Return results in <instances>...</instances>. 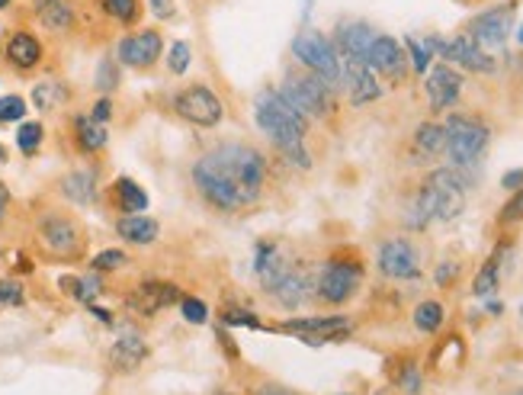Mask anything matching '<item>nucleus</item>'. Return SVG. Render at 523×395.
<instances>
[{"label": "nucleus", "mask_w": 523, "mask_h": 395, "mask_svg": "<svg viewBox=\"0 0 523 395\" xmlns=\"http://www.w3.org/2000/svg\"><path fill=\"white\" fill-rule=\"evenodd\" d=\"M10 4H14V0H0V10H4V7H10Z\"/></svg>", "instance_id": "53"}, {"label": "nucleus", "mask_w": 523, "mask_h": 395, "mask_svg": "<svg viewBox=\"0 0 523 395\" xmlns=\"http://www.w3.org/2000/svg\"><path fill=\"white\" fill-rule=\"evenodd\" d=\"M39 238L55 257H78L84 251V232L74 219L62 212H45L39 219Z\"/></svg>", "instance_id": "9"}, {"label": "nucleus", "mask_w": 523, "mask_h": 395, "mask_svg": "<svg viewBox=\"0 0 523 395\" xmlns=\"http://www.w3.org/2000/svg\"><path fill=\"white\" fill-rule=\"evenodd\" d=\"M93 274H113V270L126 267V255H122L119 247H109V251H100L97 257H93Z\"/></svg>", "instance_id": "37"}, {"label": "nucleus", "mask_w": 523, "mask_h": 395, "mask_svg": "<svg viewBox=\"0 0 523 395\" xmlns=\"http://www.w3.org/2000/svg\"><path fill=\"white\" fill-rule=\"evenodd\" d=\"M462 209H466V180L456 170L440 168L427 174V180L417 190V199L404 222L411 228H427L437 219L452 222Z\"/></svg>", "instance_id": "2"}, {"label": "nucleus", "mask_w": 523, "mask_h": 395, "mask_svg": "<svg viewBox=\"0 0 523 395\" xmlns=\"http://www.w3.org/2000/svg\"><path fill=\"white\" fill-rule=\"evenodd\" d=\"M43 139H45L43 122H23L20 132H16V145H20L23 155H36L43 149Z\"/></svg>", "instance_id": "35"}, {"label": "nucleus", "mask_w": 523, "mask_h": 395, "mask_svg": "<svg viewBox=\"0 0 523 395\" xmlns=\"http://www.w3.org/2000/svg\"><path fill=\"white\" fill-rule=\"evenodd\" d=\"M215 395H232V392H215Z\"/></svg>", "instance_id": "55"}, {"label": "nucleus", "mask_w": 523, "mask_h": 395, "mask_svg": "<svg viewBox=\"0 0 523 395\" xmlns=\"http://www.w3.org/2000/svg\"><path fill=\"white\" fill-rule=\"evenodd\" d=\"M398 386L408 395H421V370L414 363H404V370L398 373Z\"/></svg>", "instance_id": "43"}, {"label": "nucleus", "mask_w": 523, "mask_h": 395, "mask_svg": "<svg viewBox=\"0 0 523 395\" xmlns=\"http://www.w3.org/2000/svg\"><path fill=\"white\" fill-rule=\"evenodd\" d=\"M7 62L14 64V68H20V71L36 68V64L43 62V43H39L33 33L20 29V33H14L7 39Z\"/></svg>", "instance_id": "23"}, {"label": "nucleus", "mask_w": 523, "mask_h": 395, "mask_svg": "<svg viewBox=\"0 0 523 395\" xmlns=\"http://www.w3.org/2000/svg\"><path fill=\"white\" fill-rule=\"evenodd\" d=\"M174 110H177L186 122H196V126H203V129L219 126L222 116H225L222 100L203 84H193V87H186V91H180L177 100H174Z\"/></svg>", "instance_id": "11"}, {"label": "nucleus", "mask_w": 523, "mask_h": 395, "mask_svg": "<svg viewBox=\"0 0 523 395\" xmlns=\"http://www.w3.org/2000/svg\"><path fill=\"white\" fill-rule=\"evenodd\" d=\"M113 197H116V206H119L126 216H138V212L148 209V193L135 184V180H128V177H119V180H116Z\"/></svg>", "instance_id": "28"}, {"label": "nucleus", "mask_w": 523, "mask_h": 395, "mask_svg": "<svg viewBox=\"0 0 523 395\" xmlns=\"http://www.w3.org/2000/svg\"><path fill=\"white\" fill-rule=\"evenodd\" d=\"M517 43H520V45H523V26H520V33H517Z\"/></svg>", "instance_id": "54"}, {"label": "nucleus", "mask_w": 523, "mask_h": 395, "mask_svg": "<svg viewBox=\"0 0 523 395\" xmlns=\"http://www.w3.org/2000/svg\"><path fill=\"white\" fill-rule=\"evenodd\" d=\"M363 283V267L360 261H350V257H331L321 270L315 290L319 299H325L328 305H344L354 299L357 286Z\"/></svg>", "instance_id": "7"}, {"label": "nucleus", "mask_w": 523, "mask_h": 395, "mask_svg": "<svg viewBox=\"0 0 523 395\" xmlns=\"http://www.w3.org/2000/svg\"><path fill=\"white\" fill-rule=\"evenodd\" d=\"M404 45H408L411 52V64H414L417 74H427V68H431V58H433V39H427V43H417V39H404Z\"/></svg>", "instance_id": "36"}, {"label": "nucleus", "mask_w": 523, "mask_h": 395, "mask_svg": "<svg viewBox=\"0 0 523 395\" xmlns=\"http://www.w3.org/2000/svg\"><path fill=\"white\" fill-rule=\"evenodd\" d=\"M26 303V293L16 280H0V309H14Z\"/></svg>", "instance_id": "40"}, {"label": "nucleus", "mask_w": 523, "mask_h": 395, "mask_svg": "<svg viewBox=\"0 0 523 395\" xmlns=\"http://www.w3.org/2000/svg\"><path fill=\"white\" fill-rule=\"evenodd\" d=\"M222 325H232V328H261L254 312H244V309H228L222 312Z\"/></svg>", "instance_id": "42"}, {"label": "nucleus", "mask_w": 523, "mask_h": 395, "mask_svg": "<svg viewBox=\"0 0 523 395\" xmlns=\"http://www.w3.org/2000/svg\"><path fill=\"white\" fill-rule=\"evenodd\" d=\"M520 395H523V392H520Z\"/></svg>", "instance_id": "57"}, {"label": "nucleus", "mask_w": 523, "mask_h": 395, "mask_svg": "<svg viewBox=\"0 0 523 395\" xmlns=\"http://www.w3.org/2000/svg\"><path fill=\"white\" fill-rule=\"evenodd\" d=\"M510 23H514V7H495L485 10L481 16H475L472 26H469V35L481 49H495V45H504L510 35Z\"/></svg>", "instance_id": "14"}, {"label": "nucleus", "mask_w": 523, "mask_h": 395, "mask_svg": "<svg viewBox=\"0 0 523 395\" xmlns=\"http://www.w3.org/2000/svg\"><path fill=\"white\" fill-rule=\"evenodd\" d=\"M280 93L286 97V103L296 106L305 120L309 116H328L334 110L331 87L321 78H315V74H290Z\"/></svg>", "instance_id": "8"}, {"label": "nucleus", "mask_w": 523, "mask_h": 395, "mask_svg": "<svg viewBox=\"0 0 523 395\" xmlns=\"http://www.w3.org/2000/svg\"><path fill=\"white\" fill-rule=\"evenodd\" d=\"M366 64L373 71H379V74H385V78H404L408 58H404L402 45H398L392 35H376L373 45H369Z\"/></svg>", "instance_id": "18"}, {"label": "nucleus", "mask_w": 523, "mask_h": 395, "mask_svg": "<svg viewBox=\"0 0 523 395\" xmlns=\"http://www.w3.org/2000/svg\"><path fill=\"white\" fill-rule=\"evenodd\" d=\"M7 161V149H4V145H0V164Z\"/></svg>", "instance_id": "52"}, {"label": "nucleus", "mask_w": 523, "mask_h": 395, "mask_svg": "<svg viewBox=\"0 0 523 395\" xmlns=\"http://www.w3.org/2000/svg\"><path fill=\"white\" fill-rule=\"evenodd\" d=\"M74 135H78L81 151H87V155H93V151H100L107 145V126L90 120V116H78V120H74Z\"/></svg>", "instance_id": "30"}, {"label": "nucleus", "mask_w": 523, "mask_h": 395, "mask_svg": "<svg viewBox=\"0 0 523 395\" xmlns=\"http://www.w3.org/2000/svg\"><path fill=\"white\" fill-rule=\"evenodd\" d=\"M254 116H257V126L263 129V135H267L296 168H311V158L309 151H305V126H309V120L299 113L296 106L286 103L283 93L263 91L254 103Z\"/></svg>", "instance_id": "1"}, {"label": "nucleus", "mask_w": 523, "mask_h": 395, "mask_svg": "<svg viewBox=\"0 0 523 395\" xmlns=\"http://www.w3.org/2000/svg\"><path fill=\"white\" fill-rule=\"evenodd\" d=\"M427 100H431L433 110H446V106H452L456 100H460L462 93V74L460 71H452L450 64H437V68L427 74Z\"/></svg>", "instance_id": "17"}, {"label": "nucleus", "mask_w": 523, "mask_h": 395, "mask_svg": "<svg viewBox=\"0 0 523 395\" xmlns=\"http://www.w3.org/2000/svg\"><path fill=\"white\" fill-rule=\"evenodd\" d=\"M257 395H299V392H292V389L280 386V382H263V386L257 389Z\"/></svg>", "instance_id": "50"}, {"label": "nucleus", "mask_w": 523, "mask_h": 395, "mask_svg": "<svg viewBox=\"0 0 523 395\" xmlns=\"http://www.w3.org/2000/svg\"><path fill=\"white\" fill-rule=\"evenodd\" d=\"M180 312H184V318L190 325H203L205 318H209V309H205V303H199V299H184Z\"/></svg>", "instance_id": "44"}, {"label": "nucleus", "mask_w": 523, "mask_h": 395, "mask_svg": "<svg viewBox=\"0 0 523 395\" xmlns=\"http://www.w3.org/2000/svg\"><path fill=\"white\" fill-rule=\"evenodd\" d=\"M523 219V187L520 190H514V197H510V203L501 209V222H520Z\"/></svg>", "instance_id": "45"}, {"label": "nucleus", "mask_w": 523, "mask_h": 395, "mask_svg": "<svg viewBox=\"0 0 523 395\" xmlns=\"http://www.w3.org/2000/svg\"><path fill=\"white\" fill-rule=\"evenodd\" d=\"M116 232H119V238L128 241V245H151L161 228H157V222L151 219V216H122V219L116 222Z\"/></svg>", "instance_id": "25"}, {"label": "nucleus", "mask_w": 523, "mask_h": 395, "mask_svg": "<svg viewBox=\"0 0 523 395\" xmlns=\"http://www.w3.org/2000/svg\"><path fill=\"white\" fill-rule=\"evenodd\" d=\"M190 68V45L186 43H174L167 52V71L170 74H184Z\"/></svg>", "instance_id": "41"}, {"label": "nucleus", "mask_w": 523, "mask_h": 395, "mask_svg": "<svg viewBox=\"0 0 523 395\" xmlns=\"http://www.w3.org/2000/svg\"><path fill=\"white\" fill-rule=\"evenodd\" d=\"M276 332L299 338L309 347H321V344H338V341L350 338L354 325H350L347 315H311V318H290V322L280 325Z\"/></svg>", "instance_id": "6"}, {"label": "nucleus", "mask_w": 523, "mask_h": 395, "mask_svg": "<svg viewBox=\"0 0 523 395\" xmlns=\"http://www.w3.org/2000/svg\"><path fill=\"white\" fill-rule=\"evenodd\" d=\"M177 286H170V283H142L138 290L128 296V305H132L135 312H142V315H155L157 309H164V305L177 303Z\"/></svg>", "instance_id": "21"}, {"label": "nucleus", "mask_w": 523, "mask_h": 395, "mask_svg": "<svg viewBox=\"0 0 523 395\" xmlns=\"http://www.w3.org/2000/svg\"><path fill=\"white\" fill-rule=\"evenodd\" d=\"M414 149L421 155H440V151H446V129L437 126V122H421L414 132Z\"/></svg>", "instance_id": "32"}, {"label": "nucleus", "mask_w": 523, "mask_h": 395, "mask_svg": "<svg viewBox=\"0 0 523 395\" xmlns=\"http://www.w3.org/2000/svg\"><path fill=\"white\" fill-rule=\"evenodd\" d=\"M64 100H68V87L58 84V81H39V84L33 87V106H36L39 113H52Z\"/></svg>", "instance_id": "31"}, {"label": "nucleus", "mask_w": 523, "mask_h": 395, "mask_svg": "<svg viewBox=\"0 0 523 395\" xmlns=\"http://www.w3.org/2000/svg\"><path fill=\"white\" fill-rule=\"evenodd\" d=\"M456 274H460V270H456V264H440L437 283H440V286H450V283L456 280Z\"/></svg>", "instance_id": "49"}, {"label": "nucleus", "mask_w": 523, "mask_h": 395, "mask_svg": "<svg viewBox=\"0 0 523 395\" xmlns=\"http://www.w3.org/2000/svg\"><path fill=\"white\" fill-rule=\"evenodd\" d=\"M376 33L366 23H344L338 29V49L344 55V62H366L369 45H373Z\"/></svg>", "instance_id": "20"}, {"label": "nucleus", "mask_w": 523, "mask_h": 395, "mask_svg": "<svg viewBox=\"0 0 523 395\" xmlns=\"http://www.w3.org/2000/svg\"><path fill=\"white\" fill-rule=\"evenodd\" d=\"M33 7L43 26H49L52 33H68L74 26V10L64 0H33Z\"/></svg>", "instance_id": "26"}, {"label": "nucleus", "mask_w": 523, "mask_h": 395, "mask_svg": "<svg viewBox=\"0 0 523 395\" xmlns=\"http://www.w3.org/2000/svg\"><path fill=\"white\" fill-rule=\"evenodd\" d=\"M90 120H97V122H103V126H107V120L109 116H113V103H109V97H103V100H97V106H93L90 113Z\"/></svg>", "instance_id": "46"}, {"label": "nucleus", "mask_w": 523, "mask_h": 395, "mask_svg": "<svg viewBox=\"0 0 523 395\" xmlns=\"http://www.w3.org/2000/svg\"><path fill=\"white\" fill-rule=\"evenodd\" d=\"M23 116H26V100L16 93L0 97V122H20Z\"/></svg>", "instance_id": "38"}, {"label": "nucleus", "mask_w": 523, "mask_h": 395, "mask_svg": "<svg viewBox=\"0 0 523 395\" xmlns=\"http://www.w3.org/2000/svg\"><path fill=\"white\" fill-rule=\"evenodd\" d=\"M379 270L389 280H417L421 276V257L417 247L404 238H389L379 247Z\"/></svg>", "instance_id": "12"}, {"label": "nucleus", "mask_w": 523, "mask_h": 395, "mask_svg": "<svg viewBox=\"0 0 523 395\" xmlns=\"http://www.w3.org/2000/svg\"><path fill=\"white\" fill-rule=\"evenodd\" d=\"M443 129H446V155H450V161L456 164V168H475L479 158L485 155L488 139H491L485 122L456 113L446 120Z\"/></svg>", "instance_id": "4"}, {"label": "nucleus", "mask_w": 523, "mask_h": 395, "mask_svg": "<svg viewBox=\"0 0 523 395\" xmlns=\"http://www.w3.org/2000/svg\"><path fill=\"white\" fill-rule=\"evenodd\" d=\"M433 52H440L446 62H456L460 68L475 71V74H488V71H495V58L488 55V52L475 43L472 35H456L452 43H440V39H433Z\"/></svg>", "instance_id": "13"}, {"label": "nucleus", "mask_w": 523, "mask_h": 395, "mask_svg": "<svg viewBox=\"0 0 523 395\" xmlns=\"http://www.w3.org/2000/svg\"><path fill=\"white\" fill-rule=\"evenodd\" d=\"M205 158L244 197V203H254L261 197L263 177H267V158L257 149H251V145H219Z\"/></svg>", "instance_id": "3"}, {"label": "nucleus", "mask_w": 523, "mask_h": 395, "mask_svg": "<svg viewBox=\"0 0 523 395\" xmlns=\"http://www.w3.org/2000/svg\"><path fill=\"white\" fill-rule=\"evenodd\" d=\"M62 197L78 206H90L97 199V174L93 170H71L62 177Z\"/></svg>", "instance_id": "24"}, {"label": "nucleus", "mask_w": 523, "mask_h": 395, "mask_svg": "<svg viewBox=\"0 0 523 395\" xmlns=\"http://www.w3.org/2000/svg\"><path fill=\"white\" fill-rule=\"evenodd\" d=\"M145 357H148V347H145L142 334H135V332L119 334L113 351H109V361H113V367L119 370V373H132V370H138Z\"/></svg>", "instance_id": "22"}, {"label": "nucleus", "mask_w": 523, "mask_h": 395, "mask_svg": "<svg viewBox=\"0 0 523 395\" xmlns=\"http://www.w3.org/2000/svg\"><path fill=\"white\" fill-rule=\"evenodd\" d=\"M161 35L155 29H145V33H135V35H126L119 43V62L128 64V68H148L161 58Z\"/></svg>", "instance_id": "15"}, {"label": "nucleus", "mask_w": 523, "mask_h": 395, "mask_svg": "<svg viewBox=\"0 0 523 395\" xmlns=\"http://www.w3.org/2000/svg\"><path fill=\"white\" fill-rule=\"evenodd\" d=\"M443 322H446V312H443V305H440L437 299H427V303H421L414 309V328H417V332L437 334L440 328H443Z\"/></svg>", "instance_id": "33"}, {"label": "nucleus", "mask_w": 523, "mask_h": 395, "mask_svg": "<svg viewBox=\"0 0 523 395\" xmlns=\"http://www.w3.org/2000/svg\"><path fill=\"white\" fill-rule=\"evenodd\" d=\"M520 318H523V305H520Z\"/></svg>", "instance_id": "56"}, {"label": "nucleus", "mask_w": 523, "mask_h": 395, "mask_svg": "<svg viewBox=\"0 0 523 395\" xmlns=\"http://www.w3.org/2000/svg\"><path fill=\"white\" fill-rule=\"evenodd\" d=\"M340 78L347 81V91H350V103L363 106L373 103L382 97V87L376 81V71L366 62H344L340 64Z\"/></svg>", "instance_id": "16"}, {"label": "nucleus", "mask_w": 523, "mask_h": 395, "mask_svg": "<svg viewBox=\"0 0 523 395\" xmlns=\"http://www.w3.org/2000/svg\"><path fill=\"white\" fill-rule=\"evenodd\" d=\"M100 10L109 16V20L122 23V26H128V23L138 20V0H100Z\"/></svg>", "instance_id": "34"}, {"label": "nucleus", "mask_w": 523, "mask_h": 395, "mask_svg": "<svg viewBox=\"0 0 523 395\" xmlns=\"http://www.w3.org/2000/svg\"><path fill=\"white\" fill-rule=\"evenodd\" d=\"M148 7L157 20H170L174 16V0H148Z\"/></svg>", "instance_id": "47"}, {"label": "nucleus", "mask_w": 523, "mask_h": 395, "mask_svg": "<svg viewBox=\"0 0 523 395\" xmlns=\"http://www.w3.org/2000/svg\"><path fill=\"white\" fill-rule=\"evenodd\" d=\"M501 261H504V245L498 247L495 255H491L485 264H481L479 274H475L472 293H475L479 299H491V296L498 293V283H501Z\"/></svg>", "instance_id": "27"}, {"label": "nucleus", "mask_w": 523, "mask_h": 395, "mask_svg": "<svg viewBox=\"0 0 523 395\" xmlns=\"http://www.w3.org/2000/svg\"><path fill=\"white\" fill-rule=\"evenodd\" d=\"M97 87H100L103 93H109V91H116V87H119V68H116L113 58H103V62H100V68H97Z\"/></svg>", "instance_id": "39"}, {"label": "nucleus", "mask_w": 523, "mask_h": 395, "mask_svg": "<svg viewBox=\"0 0 523 395\" xmlns=\"http://www.w3.org/2000/svg\"><path fill=\"white\" fill-rule=\"evenodd\" d=\"M7 206H10V190L4 184H0V219L7 216Z\"/></svg>", "instance_id": "51"}, {"label": "nucleus", "mask_w": 523, "mask_h": 395, "mask_svg": "<svg viewBox=\"0 0 523 395\" xmlns=\"http://www.w3.org/2000/svg\"><path fill=\"white\" fill-rule=\"evenodd\" d=\"M292 55H296L315 78L325 81L328 87H334L340 81L338 49H334L331 39H325V35L315 33V29H305V33H299L296 39H292Z\"/></svg>", "instance_id": "5"}, {"label": "nucleus", "mask_w": 523, "mask_h": 395, "mask_svg": "<svg viewBox=\"0 0 523 395\" xmlns=\"http://www.w3.org/2000/svg\"><path fill=\"white\" fill-rule=\"evenodd\" d=\"M501 187H504V190H510V193L520 190V187H523V170H508V174L501 177Z\"/></svg>", "instance_id": "48"}, {"label": "nucleus", "mask_w": 523, "mask_h": 395, "mask_svg": "<svg viewBox=\"0 0 523 395\" xmlns=\"http://www.w3.org/2000/svg\"><path fill=\"white\" fill-rule=\"evenodd\" d=\"M58 286H62V293H68L71 299H78V303H87V305H93V299L103 293V283H100V276L97 274H90V276H62L58 280Z\"/></svg>", "instance_id": "29"}, {"label": "nucleus", "mask_w": 523, "mask_h": 395, "mask_svg": "<svg viewBox=\"0 0 523 395\" xmlns=\"http://www.w3.org/2000/svg\"><path fill=\"white\" fill-rule=\"evenodd\" d=\"M193 184H196V190L205 197V203H213L215 209L234 212V209H244V206H248L244 203V197H241L225 177L213 168V161H209L205 155L193 164Z\"/></svg>", "instance_id": "10"}, {"label": "nucleus", "mask_w": 523, "mask_h": 395, "mask_svg": "<svg viewBox=\"0 0 523 395\" xmlns=\"http://www.w3.org/2000/svg\"><path fill=\"white\" fill-rule=\"evenodd\" d=\"M311 290H315V286H311L309 270L296 267V264H292V267L283 274V280L276 283V286H273L270 293H273V299H276L280 305H283V309H299V305H302L305 299H309Z\"/></svg>", "instance_id": "19"}]
</instances>
